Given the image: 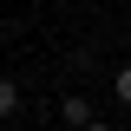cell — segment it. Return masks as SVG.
<instances>
[{"instance_id":"1","label":"cell","mask_w":131,"mask_h":131,"mask_svg":"<svg viewBox=\"0 0 131 131\" xmlns=\"http://www.w3.org/2000/svg\"><path fill=\"white\" fill-rule=\"evenodd\" d=\"M59 125H72V131H92V125H98L92 98H79V92H72V98H59Z\"/></svg>"},{"instance_id":"2","label":"cell","mask_w":131,"mask_h":131,"mask_svg":"<svg viewBox=\"0 0 131 131\" xmlns=\"http://www.w3.org/2000/svg\"><path fill=\"white\" fill-rule=\"evenodd\" d=\"M13 112H20V85H13V79H0V118H13Z\"/></svg>"},{"instance_id":"3","label":"cell","mask_w":131,"mask_h":131,"mask_svg":"<svg viewBox=\"0 0 131 131\" xmlns=\"http://www.w3.org/2000/svg\"><path fill=\"white\" fill-rule=\"evenodd\" d=\"M112 92H118V98H125V105H131V66H125V72H118V79H112Z\"/></svg>"}]
</instances>
